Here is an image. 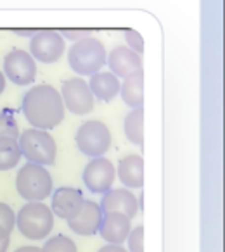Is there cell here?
<instances>
[{
	"label": "cell",
	"mask_w": 225,
	"mask_h": 252,
	"mask_svg": "<svg viewBox=\"0 0 225 252\" xmlns=\"http://www.w3.org/2000/svg\"><path fill=\"white\" fill-rule=\"evenodd\" d=\"M21 111L32 128L49 131L63 123L66 109L59 90L52 85H37L25 94Z\"/></svg>",
	"instance_id": "1"
},
{
	"label": "cell",
	"mask_w": 225,
	"mask_h": 252,
	"mask_svg": "<svg viewBox=\"0 0 225 252\" xmlns=\"http://www.w3.org/2000/svg\"><path fill=\"white\" fill-rule=\"evenodd\" d=\"M106 59H108V52L104 43L92 35L80 42H75L68 50L70 67L80 78L99 73L106 66Z\"/></svg>",
	"instance_id": "2"
},
{
	"label": "cell",
	"mask_w": 225,
	"mask_h": 252,
	"mask_svg": "<svg viewBox=\"0 0 225 252\" xmlns=\"http://www.w3.org/2000/svg\"><path fill=\"white\" fill-rule=\"evenodd\" d=\"M21 156L32 164L54 166L57 159V144L47 130L28 128L18 137Z\"/></svg>",
	"instance_id": "3"
},
{
	"label": "cell",
	"mask_w": 225,
	"mask_h": 252,
	"mask_svg": "<svg viewBox=\"0 0 225 252\" xmlns=\"http://www.w3.org/2000/svg\"><path fill=\"white\" fill-rule=\"evenodd\" d=\"M16 226L30 240H43L54 228V214L43 202H26L16 214Z\"/></svg>",
	"instance_id": "4"
},
{
	"label": "cell",
	"mask_w": 225,
	"mask_h": 252,
	"mask_svg": "<svg viewBox=\"0 0 225 252\" xmlns=\"http://www.w3.org/2000/svg\"><path fill=\"white\" fill-rule=\"evenodd\" d=\"M16 189L26 202H43L52 195L54 182L47 168L28 162L18 171Z\"/></svg>",
	"instance_id": "5"
},
{
	"label": "cell",
	"mask_w": 225,
	"mask_h": 252,
	"mask_svg": "<svg viewBox=\"0 0 225 252\" xmlns=\"http://www.w3.org/2000/svg\"><path fill=\"white\" fill-rule=\"evenodd\" d=\"M75 142H76V147L81 154L94 159L102 158L109 151L112 138L111 131L104 123L90 119V121H85L83 125H80Z\"/></svg>",
	"instance_id": "6"
},
{
	"label": "cell",
	"mask_w": 225,
	"mask_h": 252,
	"mask_svg": "<svg viewBox=\"0 0 225 252\" xmlns=\"http://www.w3.org/2000/svg\"><path fill=\"white\" fill-rule=\"evenodd\" d=\"M61 98H63L64 109L76 116H85L88 112L94 111L95 107V98L92 95L88 83L83 78H70V80L63 81L61 87Z\"/></svg>",
	"instance_id": "7"
},
{
	"label": "cell",
	"mask_w": 225,
	"mask_h": 252,
	"mask_svg": "<svg viewBox=\"0 0 225 252\" xmlns=\"http://www.w3.org/2000/svg\"><path fill=\"white\" fill-rule=\"evenodd\" d=\"M66 52V40L56 30H38L30 38V54L43 64L57 63Z\"/></svg>",
	"instance_id": "8"
},
{
	"label": "cell",
	"mask_w": 225,
	"mask_h": 252,
	"mask_svg": "<svg viewBox=\"0 0 225 252\" xmlns=\"http://www.w3.org/2000/svg\"><path fill=\"white\" fill-rule=\"evenodd\" d=\"M37 61L23 49H12L4 57V76L18 87L32 85L37 80Z\"/></svg>",
	"instance_id": "9"
},
{
	"label": "cell",
	"mask_w": 225,
	"mask_h": 252,
	"mask_svg": "<svg viewBox=\"0 0 225 252\" xmlns=\"http://www.w3.org/2000/svg\"><path fill=\"white\" fill-rule=\"evenodd\" d=\"M83 183L92 193H106L116 180V168L109 159L94 158L83 169Z\"/></svg>",
	"instance_id": "10"
},
{
	"label": "cell",
	"mask_w": 225,
	"mask_h": 252,
	"mask_svg": "<svg viewBox=\"0 0 225 252\" xmlns=\"http://www.w3.org/2000/svg\"><path fill=\"white\" fill-rule=\"evenodd\" d=\"M109 71L116 78H130L139 73H144V63H142V56L128 49L127 45H120L116 49H112L108 54L106 59Z\"/></svg>",
	"instance_id": "11"
},
{
	"label": "cell",
	"mask_w": 225,
	"mask_h": 252,
	"mask_svg": "<svg viewBox=\"0 0 225 252\" xmlns=\"http://www.w3.org/2000/svg\"><path fill=\"white\" fill-rule=\"evenodd\" d=\"M102 221V211L101 206L94 200L85 199L81 207L75 216L68 220V226L75 231V233L81 235V237H92V235L99 233V226Z\"/></svg>",
	"instance_id": "12"
},
{
	"label": "cell",
	"mask_w": 225,
	"mask_h": 252,
	"mask_svg": "<svg viewBox=\"0 0 225 252\" xmlns=\"http://www.w3.org/2000/svg\"><path fill=\"white\" fill-rule=\"evenodd\" d=\"M102 213H120L123 216L134 220L137 213L141 211L139 200L128 189H111L106 193H102L101 200Z\"/></svg>",
	"instance_id": "13"
},
{
	"label": "cell",
	"mask_w": 225,
	"mask_h": 252,
	"mask_svg": "<svg viewBox=\"0 0 225 252\" xmlns=\"http://www.w3.org/2000/svg\"><path fill=\"white\" fill-rule=\"evenodd\" d=\"M132 231V220L120 213H102L99 233L108 244L123 245Z\"/></svg>",
	"instance_id": "14"
},
{
	"label": "cell",
	"mask_w": 225,
	"mask_h": 252,
	"mask_svg": "<svg viewBox=\"0 0 225 252\" xmlns=\"http://www.w3.org/2000/svg\"><path fill=\"white\" fill-rule=\"evenodd\" d=\"M83 200V193L78 189H75V187H61L56 192H52V204L49 207L54 216L68 221L71 216H75L78 213Z\"/></svg>",
	"instance_id": "15"
},
{
	"label": "cell",
	"mask_w": 225,
	"mask_h": 252,
	"mask_svg": "<svg viewBox=\"0 0 225 252\" xmlns=\"http://www.w3.org/2000/svg\"><path fill=\"white\" fill-rule=\"evenodd\" d=\"M116 176L127 189H142V185H144V159H142V156H125L118 162Z\"/></svg>",
	"instance_id": "16"
},
{
	"label": "cell",
	"mask_w": 225,
	"mask_h": 252,
	"mask_svg": "<svg viewBox=\"0 0 225 252\" xmlns=\"http://www.w3.org/2000/svg\"><path fill=\"white\" fill-rule=\"evenodd\" d=\"M94 98H99L102 102H111L114 97L120 95V78H116L111 71H99L92 74L90 80L87 81Z\"/></svg>",
	"instance_id": "17"
},
{
	"label": "cell",
	"mask_w": 225,
	"mask_h": 252,
	"mask_svg": "<svg viewBox=\"0 0 225 252\" xmlns=\"http://www.w3.org/2000/svg\"><path fill=\"white\" fill-rule=\"evenodd\" d=\"M121 100L130 109H139L144 105V73L125 78L120 85Z\"/></svg>",
	"instance_id": "18"
},
{
	"label": "cell",
	"mask_w": 225,
	"mask_h": 252,
	"mask_svg": "<svg viewBox=\"0 0 225 252\" xmlns=\"http://www.w3.org/2000/svg\"><path fill=\"white\" fill-rule=\"evenodd\" d=\"M123 131L128 142L137 147L144 145V107L132 109L123 121Z\"/></svg>",
	"instance_id": "19"
},
{
	"label": "cell",
	"mask_w": 225,
	"mask_h": 252,
	"mask_svg": "<svg viewBox=\"0 0 225 252\" xmlns=\"http://www.w3.org/2000/svg\"><path fill=\"white\" fill-rule=\"evenodd\" d=\"M21 151L19 144L14 138H5L0 140V171H9L14 169L21 161Z\"/></svg>",
	"instance_id": "20"
},
{
	"label": "cell",
	"mask_w": 225,
	"mask_h": 252,
	"mask_svg": "<svg viewBox=\"0 0 225 252\" xmlns=\"http://www.w3.org/2000/svg\"><path fill=\"white\" fill-rule=\"evenodd\" d=\"M40 252H78L76 244L66 235H56L40 247Z\"/></svg>",
	"instance_id": "21"
},
{
	"label": "cell",
	"mask_w": 225,
	"mask_h": 252,
	"mask_svg": "<svg viewBox=\"0 0 225 252\" xmlns=\"http://www.w3.org/2000/svg\"><path fill=\"white\" fill-rule=\"evenodd\" d=\"M18 137H19V126L16 123L12 111L0 112V140H5V138L18 140Z\"/></svg>",
	"instance_id": "22"
},
{
	"label": "cell",
	"mask_w": 225,
	"mask_h": 252,
	"mask_svg": "<svg viewBox=\"0 0 225 252\" xmlns=\"http://www.w3.org/2000/svg\"><path fill=\"white\" fill-rule=\"evenodd\" d=\"M16 226V213L9 204L0 202V235H11Z\"/></svg>",
	"instance_id": "23"
},
{
	"label": "cell",
	"mask_w": 225,
	"mask_h": 252,
	"mask_svg": "<svg viewBox=\"0 0 225 252\" xmlns=\"http://www.w3.org/2000/svg\"><path fill=\"white\" fill-rule=\"evenodd\" d=\"M127 242L130 252H144V226L139 224V226L132 228V231L127 237Z\"/></svg>",
	"instance_id": "24"
},
{
	"label": "cell",
	"mask_w": 225,
	"mask_h": 252,
	"mask_svg": "<svg viewBox=\"0 0 225 252\" xmlns=\"http://www.w3.org/2000/svg\"><path fill=\"white\" fill-rule=\"evenodd\" d=\"M125 40H127V47L128 49H132L134 52L137 54H144V38H142V35L139 32H135V30H127V32L123 33Z\"/></svg>",
	"instance_id": "25"
},
{
	"label": "cell",
	"mask_w": 225,
	"mask_h": 252,
	"mask_svg": "<svg viewBox=\"0 0 225 252\" xmlns=\"http://www.w3.org/2000/svg\"><path fill=\"white\" fill-rule=\"evenodd\" d=\"M59 35L64 40H71V42H80V40L90 36V30H59Z\"/></svg>",
	"instance_id": "26"
},
{
	"label": "cell",
	"mask_w": 225,
	"mask_h": 252,
	"mask_svg": "<svg viewBox=\"0 0 225 252\" xmlns=\"http://www.w3.org/2000/svg\"><path fill=\"white\" fill-rule=\"evenodd\" d=\"M97 252H128L123 245H114V244H108L104 247H101Z\"/></svg>",
	"instance_id": "27"
},
{
	"label": "cell",
	"mask_w": 225,
	"mask_h": 252,
	"mask_svg": "<svg viewBox=\"0 0 225 252\" xmlns=\"http://www.w3.org/2000/svg\"><path fill=\"white\" fill-rule=\"evenodd\" d=\"M11 244V235H0V252H7Z\"/></svg>",
	"instance_id": "28"
},
{
	"label": "cell",
	"mask_w": 225,
	"mask_h": 252,
	"mask_svg": "<svg viewBox=\"0 0 225 252\" xmlns=\"http://www.w3.org/2000/svg\"><path fill=\"white\" fill-rule=\"evenodd\" d=\"M38 32V30H21V28H14L12 30V33H16V35L19 36H28V38H32L35 33Z\"/></svg>",
	"instance_id": "29"
},
{
	"label": "cell",
	"mask_w": 225,
	"mask_h": 252,
	"mask_svg": "<svg viewBox=\"0 0 225 252\" xmlns=\"http://www.w3.org/2000/svg\"><path fill=\"white\" fill-rule=\"evenodd\" d=\"M14 252H40V247H37V245H25V247L16 249Z\"/></svg>",
	"instance_id": "30"
},
{
	"label": "cell",
	"mask_w": 225,
	"mask_h": 252,
	"mask_svg": "<svg viewBox=\"0 0 225 252\" xmlns=\"http://www.w3.org/2000/svg\"><path fill=\"white\" fill-rule=\"evenodd\" d=\"M5 90V76H4V73L0 71V94Z\"/></svg>",
	"instance_id": "31"
}]
</instances>
